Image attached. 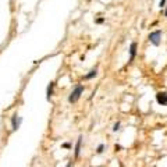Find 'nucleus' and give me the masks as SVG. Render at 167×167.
Returning <instances> with one entry per match:
<instances>
[{
	"mask_svg": "<svg viewBox=\"0 0 167 167\" xmlns=\"http://www.w3.org/2000/svg\"><path fill=\"white\" fill-rule=\"evenodd\" d=\"M103 21H105V20H103V18H99V20H98V24H102V23H103Z\"/></svg>",
	"mask_w": 167,
	"mask_h": 167,
	"instance_id": "12",
	"label": "nucleus"
},
{
	"mask_svg": "<svg viewBox=\"0 0 167 167\" xmlns=\"http://www.w3.org/2000/svg\"><path fill=\"white\" fill-rule=\"evenodd\" d=\"M82 92H84V86H82V85H77L75 89L71 92V95L68 96V102H70V103H75V102L81 98Z\"/></svg>",
	"mask_w": 167,
	"mask_h": 167,
	"instance_id": "1",
	"label": "nucleus"
},
{
	"mask_svg": "<svg viewBox=\"0 0 167 167\" xmlns=\"http://www.w3.org/2000/svg\"><path fill=\"white\" fill-rule=\"evenodd\" d=\"M21 123H23V117H18L17 114H14L11 117V127H13V131H17L20 128Z\"/></svg>",
	"mask_w": 167,
	"mask_h": 167,
	"instance_id": "3",
	"label": "nucleus"
},
{
	"mask_svg": "<svg viewBox=\"0 0 167 167\" xmlns=\"http://www.w3.org/2000/svg\"><path fill=\"white\" fill-rule=\"evenodd\" d=\"M81 145H82V137H78V139H77V145H75V151H74L75 157H78L79 153H81Z\"/></svg>",
	"mask_w": 167,
	"mask_h": 167,
	"instance_id": "6",
	"label": "nucleus"
},
{
	"mask_svg": "<svg viewBox=\"0 0 167 167\" xmlns=\"http://www.w3.org/2000/svg\"><path fill=\"white\" fill-rule=\"evenodd\" d=\"M156 100L159 105L162 106H167V93L166 92H159L156 95Z\"/></svg>",
	"mask_w": 167,
	"mask_h": 167,
	"instance_id": "4",
	"label": "nucleus"
},
{
	"mask_svg": "<svg viewBox=\"0 0 167 167\" xmlns=\"http://www.w3.org/2000/svg\"><path fill=\"white\" fill-rule=\"evenodd\" d=\"M160 39H162V32L160 31H155V32H152L151 35H149V40H151L155 46L160 45Z\"/></svg>",
	"mask_w": 167,
	"mask_h": 167,
	"instance_id": "2",
	"label": "nucleus"
},
{
	"mask_svg": "<svg viewBox=\"0 0 167 167\" xmlns=\"http://www.w3.org/2000/svg\"><path fill=\"white\" fill-rule=\"evenodd\" d=\"M118 128H120V123H116L114 124V127H113V131H118Z\"/></svg>",
	"mask_w": 167,
	"mask_h": 167,
	"instance_id": "10",
	"label": "nucleus"
},
{
	"mask_svg": "<svg viewBox=\"0 0 167 167\" xmlns=\"http://www.w3.org/2000/svg\"><path fill=\"white\" fill-rule=\"evenodd\" d=\"M164 14H166V17H167V6H166V11H164Z\"/></svg>",
	"mask_w": 167,
	"mask_h": 167,
	"instance_id": "14",
	"label": "nucleus"
},
{
	"mask_svg": "<svg viewBox=\"0 0 167 167\" xmlns=\"http://www.w3.org/2000/svg\"><path fill=\"white\" fill-rule=\"evenodd\" d=\"M103 149H105V145L100 144V145L98 146V149H96V152H98V153H102V152H103Z\"/></svg>",
	"mask_w": 167,
	"mask_h": 167,
	"instance_id": "9",
	"label": "nucleus"
},
{
	"mask_svg": "<svg viewBox=\"0 0 167 167\" xmlns=\"http://www.w3.org/2000/svg\"><path fill=\"white\" fill-rule=\"evenodd\" d=\"M53 88H54V82H50L49 85H47V89H46V99L47 100H50V98L53 95Z\"/></svg>",
	"mask_w": 167,
	"mask_h": 167,
	"instance_id": "5",
	"label": "nucleus"
},
{
	"mask_svg": "<svg viewBox=\"0 0 167 167\" xmlns=\"http://www.w3.org/2000/svg\"><path fill=\"white\" fill-rule=\"evenodd\" d=\"M135 54H137V43L132 42V43H131V46H130V56H131L130 61H132V60H134Z\"/></svg>",
	"mask_w": 167,
	"mask_h": 167,
	"instance_id": "7",
	"label": "nucleus"
},
{
	"mask_svg": "<svg viewBox=\"0 0 167 167\" xmlns=\"http://www.w3.org/2000/svg\"><path fill=\"white\" fill-rule=\"evenodd\" d=\"M72 166V162H68V163H67V166L66 167H71Z\"/></svg>",
	"mask_w": 167,
	"mask_h": 167,
	"instance_id": "13",
	"label": "nucleus"
},
{
	"mask_svg": "<svg viewBox=\"0 0 167 167\" xmlns=\"http://www.w3.org/2000/svg\"><path fill=\"white\" fill-rule=\"evenodd\" d=\"M164 4H166V0H160V3H159L160 9H162V7H164Z\"/></svg>",
	"mask_w": 167,
	"mask_h": 167,
	"instance_id": "11",
	"label": "nucleus"
},
{
	"mask_svg": "<svg viewBox=\"0 0 167 167\" xmlns=\"http://www.w3.org/2000/svg\"><path fill=\"white\" fill-rule=\"evenodd\" d=\"M96 74H98V70H96V68H92L91 71H89L88 74L85 75V79H91V78H93V77H96Z\"/></svg>",
	"mask_w": 167,
	"mask_h": 167,
	"instance_id": "8",
	"label": "nucleus"
}]
</instances>
